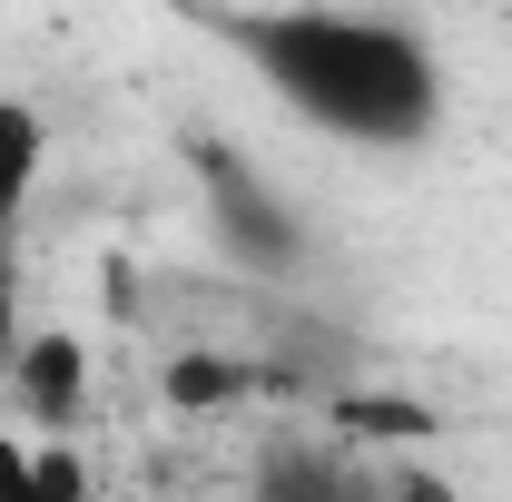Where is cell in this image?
<instances>
[{
	"label": "cell",
	"instance_id": "obj_8",
	"mask_svg": "<svg viewBox=\"0 0 512 502\" xmlns=\"http://www.w3.org/2000/svg\"><path fill=\"white\" fill-rule=\"evenodd\" d=\"M20 335H30L20 325V227H0V365H10Z\"/></svg>",
	"mask_w": 512,
	"mask_h": 502
},
{
	"label": "cell",
	"instance_id": "obj_1",
	"mask_svg": "<svg viewBox=\"0 0 512 502\" xmlns=\"http://www.w3.org/2000/svg\"><path fill=\"white\" fill-rule=\"evenodd\" d=\"M227 50L276 89V109L325 128L335 148L365 158H404L444 138V60L414 20L394 10H355V0H266V10H227L217 20Z\"/></svg>",
	"mask_w": 512,
	"mask_h": 502
},
{
	"label": "cell",
	"instance_id": "obj_4",
	"mask_svg": "<svg viewBox=\"0 0 512 502\" xmlns=\"http://www.w3.org/2000/svg\"><path fill=\"white\" fill-rule=\"evenodd\" d=\"M256 502H384V463L355 443H276L256 463Z\"/></svg>",
	"mask_w": 512,
	"mask_h": 502
},
{
	"label": "cell",
	"instance_id": "obj_3",
	"mask_svg": "<svg viewBox=\"0 0 512 502\" xmlns=\"http://www.w3.org/2000/svg\"><path fill=\"white\" fill-rule=\"evenodd\" d=\"M0 375L20 394V424L30 434H79V414H89V355H79V335H60V325L20 335Z\"/></svg>",
	"mask_w": 512,
	"mask_h": 502
},
{
	"label": "cell",
	"instance_id": "obj_2",
	"mask_svg": "<svg viewBox=\"0 0 512 502\" xmlns=\"http://www.w3.org/2000/svg\"><path fill=\"white\" fill-rule=\"evenodd\" d=\"M188 168H197V197H207V237H217V256L247 276L256 296H286V286L316 266V227L296 217V197L276 188L247 148H227V138H207V128L188 138Z\"/></svg>",
	"mask_w": 512,
	"mask_h": 502
},
{
	"label": "cell",
	"instance_id": "obj_5",
	"mask_svg": "<svg viewBox=\"0 0 512 502\" xmlns=\"http://www.w3.org/2000/svg\"><path fill=\"white\" fill-rule=\"evenodd\" d=\"M0 502H89V473H79V453L69 434H10L0 424Z\"/></svg>",
	"mask_w": 512,
	"mask_h": 502
},
{
	"label": "cell",
	"instance_id": "obj_7",
	"mask_svg": "<svg viewBox=\"0 0 512 502\" xmlns=\"http://www.w3.org/2000/svg\"><path fill=\"white\" fill-rule=\"evenodd\" d=\"M256 384V365H227V355H178V365H168V404H227V394H247Z\"/></svg>",
	"mask_w": 512,
	"mask_h": 502
},
{
	"label": "cell",
	"instance_id": "obj_9",
	"mask_svg": "<svg viewBox=\"0 0 512 502\" xmlns=\"http://www.w3.org/2000/svg\"><path fill=\"white\" fill-rule=\"evenodd\" d=\"M384 502H453V483L434 473V463L404 453V463H384Z\"/></svg>",
	"mask_w": 512,
	"mask_h": 502
},
{
	"label": "cell",
	"instance_id": "obj_6",
	"mask_svg": "<svg viewBox=\"0 0 512 502\" xmlns=\"http://www.w3.org/2000/svg\"><path fill=\"white\" fill-rule=\"evenodd\" d=\"M40 178H50V119H40V99H0V227L30 217Z\"/></svg>",
	"mask_w": 512,
	"mask_h": 502
}]
</instances>
